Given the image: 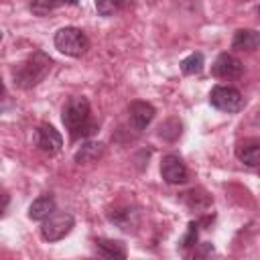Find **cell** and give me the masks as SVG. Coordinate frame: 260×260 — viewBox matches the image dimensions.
<instances>
[{
  "label": "cell",
  "mask_w": 260,
  "mask_h": 260,
  "mask_svg": "<svg viewBox=\"0 0 260 260\" xmlns=\"http://www.w3.org/2000/svg\"><path fill=\"white\" fill-rule=\"evenodd\" d=\"M35 144L47 154H57L63 146V138L51 124H41L35 130Z\"/></svg>",
  "instance_id": "ba28073f"
},
{
  "label": "cell",
  "mask_w": 260,
  "mask_h": 260,
  "mask_svg": "<svg viewBox=\"0 0 260 260\" xmlns=\"http://www.w3.org/2000/svg\"><path fill=\"white\" fill-rule=\"evenodd\" d=\"M160 136L167 138V140H175L181 136V122L177 118H171L167 120L165 124H160Z\"/></svg>",
  "instance_id": "2e32d148"
},
{
  "label": "cell",
  "mask_w": 260,
  "mask_h": 260,
  "mask_svg": "<svg viewBox=\"0 0 260 260\" xmlns=\"http://www.w3.org/2000/svg\"><path fill=\"white\" fill-rule=\"evenodd\" d=\"M154 114H156V110H154V106L148 104V102H140V100H136V102H132V104L128 106L130 126H132L136 132H142V130L152 122Z\"/></svg>",
  "instance_id": "30bf717a"
},
{
  "label": "cell",
  "mask_w": 260,
  "mask_h": 260,
  "mask_svg": "<svg viewBox=\"0 0 260 260\" xmlns=\"http://www.w3.org/2000/svg\"><path fill=\"white\" fill-rule=\"evenodd\" d=\"M61 4H57V2H32L30 4V10L35 12V14H39V16H43V14H47L49 10H53V8H59Z\"/></svg>",
  "instance_id": "d6986e66"
},
{
  "label": "cell",
  "mask_w": 260,
  "mask_h": 260,
  "mask_svg": "<svg viewBox=\"0 0 260 260\" xmlns=\"http://www.w3.org/2000/svg\"><path fill=\"white\" fill-rule=\"evenodd\" d=\"M193 260H215V248L211 242H201L195 248V256Z\"/></svg>",
  "instance_id": "e0dca14e"
},
{
  "label": "cell",
  "mask_w": 260,
  "mask_h": 260,
  "mask_svg": "<svg viewBox=\"0 0 260 260\" xmlns=\"http://www.w3.org/2000/svg\"><path fill=\"white\" fill-rule=\"evenodd\" d=\"M160 175L171 185H181V183H185L189 179V171H187L185 162L181 160V156H177V154H165L162 156Z\"/></svg>",
  "instance_id": "8992f818"
},
{
  "label": "cell",
  "mask_w": 260,
  "mask_h": 260,
  "mask_svg": "<svg viewBox=\"0 0 260 260\" xmlns=\"http://www.w3.org/2000/svg\"><path fill=\"white\" fill-rule=\"evenodd\" d=\"M258 18H260V6H258Z\"/></svg>",
  "instance_id": "44dd1931"
},
{
  "label": "cell",
  "mask_w": 260,
  "mask_h": 260,
  "mask_svg": "<svg viewBox=\"0 0 260 260\" xmlns=\"http://www.w3.org/2000/svg\"><path fill=\"white\" fill-rule=\"evenodd\" d=\"M232 47L238 51H254L256 47H260V32L252 28H240L234 35Z\"/></svg>",
  "instance_id": "4fadbf2b"
},
{
  "label": "cell",
  "mask_w": 260,
  "mask_h": 260,
  "mask_svg": "<svg viewBox=\"0 0 260 260\" xmlns=\"http://www.w3.org/2000/svg\"><path fill=\"white\" fill-rule=\"evenodd\" d=\"M55 47L69 57H81L89 49V39L81 28L63 26L55 32Z\"/></svg>",
  "instance_id": "3957f363"
},
{
  "label": "cell",
  "mask_w": 260,
  "mask_h": 260,
  "mask_svg": "<svg viewBox=\"0 0 260 260\" xmlns=\"http://www.w3.org/2000/svg\"><path fill=\"white\" fill-rule=\"evenodd\" d=\"M61 120L65 124V128L69 130V134L73 138L79 136H91L95 132V122H91L89 116V102L83 95H73L65 102L63 112H61Z\"/></svg>",
  "instance_id": "6da1fadb"
},
{
  "label": "cell",
  "mask_w": 260,
  "mask_h": 260,
  "mask_svg": "<svg viewBox=\"0 0 260 260\" xmlns=\"http://www.w3.org/2000/svg\"><path fill=\"white\" fill-rule=\"evenodd\" d=\"M95 260H126V246L120 240L98 238L93 240Z\"/></svg>",
  "instance_id": "9c48e42d"
},
{
  "label": "cell",
  "mask_w": 260,
  "mask_h": 260,
  "mask_svg": "<svg viewBox=\"0 0 260 260\" xmlns=\"http://www.w3.org/2000/svg\"><path fill=\"white\" fill-rule=\"evenodd\" d=\"M195 240H197V223H195V221H191V223H189L187 234L183 236V240H181L179 244H181V248H189V246H193V244H195Z\"/></svg>",
  "instance_id": "ac0fdd59"
},
{
  "label": "cell",
  "mask_w": 260,
  "mask_h": 260,
  "mask_svg": "<svg viewBox=\"0 0 260 260\" xmlns=\"http://www.w3.org/2000/svg\"><path fill=\"white\" fill-rule=\"evenodd\" d=\"M55 211V199L53 195H41L37 197L30 207H28V217L35 221H45L47 217H51Z\"/></svg>",
  "instance_id": "7c38bea8"
},
{
  "label": "cell",
  "mask_w": 260,
  "mask_h": 260,
  "mask_svg": "<svg viewBox=\"0 0 260 260\" xmlns=\"http://www.w3.org/2000/svg\"><path fill=\"white\" fill-rule=\"evenodd\" d=\"M209 104L219 110V112H225V114H236L244 108V98L242 93L232 87V85H215L211 91H209Z\"/></svg>",
  "instance_id": "277c9868"
},
{
  "label": "cell",
  "mask_w": 260,
  "mask_h": 260,
  "mask_svg": "<svg viewBox=\"0 0 260 260\" xmlns=\"http://www.w3.org/2000/svg\"><path fill=\"white\" fill-rule=\"evenodd\" d=\"M95 8H98V12H100L102 16H112V14L120 8V4H116V2H98Z\"/></svg>",
  "instance_id": "ffe728a7"
},
{
  "label": "cell",
  "mask_w": 260,
  "mask_h": 260,
  "mask_svg": "<svg viewBox=\"0 0 260 260\" xmlns=\"http://www.w3.org/2000/svg\"><path fill=\"white\" fill-rule=\"evenodd\" d=\"M75 225V219L71 213H53L51 217H47L41 225V236L47 240V242H59L63 240Z\"/></svg>",
  "instance_id": "5b68a950"
},
{
  "label": "cell",
  "mask_w": 260,
  "mask_h": 260,
  "mask_svg": "<svg viewBox=\"0 0 260 260\" xmlns=\"http://www.w3.org/2000/svg\"><path fill=\"white\" fill-rule=\"evenodd\" d=\"M236 156L246 167H260V138H246L238 142Z\"/></svg>",
  "instance_id": "8fae6325"
},
{
  "label": "cell",
  "mask_w": 260,
  "mask_h": 260,
  "mask_svg": "<svg viewBox=\"0 0 260 260\" xmlns=\"http://www.w3.org/2000/svg\"><path fill=\"white\" fill-rule=\"evenodd\" d=\"M242 71H244L242 61L230 53L217 55V59L211 65V75L217 79H238L242 75Z\"/></svg>",
  "instance_id": "52a82bcc"
},
{
  "label": "cell",
  "mask_w": 260,
  "mask_h": 260,
  "mask_svg": "<svg viewBox=\"0 0 260 260\" xmlns=\"http://www.w3.org/2000/svg\"><path fill=\"white\" fill-rule=\"evenodd\" d=\"M51 65H53V59L47 53L35 51L26 61L14 67V83L22 89H30L47 77V73L51 71Z\"/></svg>",
  "instance_id": "7a4b0ae2"
},
{
  "label": "cell",
  "mask_w": 260,
  "mask_h": 260,
  "mask_svg": "<svg viewBox=\"0 0 260 260\" xmlns=\"http://www.w3.org/2000/svg\"><path fill=\"white\" fill-rule=\"evenodd\" d=\"M104 154V144L102 142H85L81 144V148L75 152V160L81 162H93Z\"/></svg>",
  "instance_id": "5bb4252c"
},
{
  "label": "cell",
  "mask_w": 260,
  "mask_h": 260,
  "mask_svg": "<svg viewBox=\"0 0 260 260\" xmlns=\"http://www.w3.org/2000/svg\"><path fill=\"white\" fill-rule=\"evenodd\" d=\"M203 65H205V57H203V53L197 51V53H191L189 57H185L181 61V71L185 75H195L203 69Z\"/></svg>",
  "instance_id": "9a60e30c"
}]
</instances>
